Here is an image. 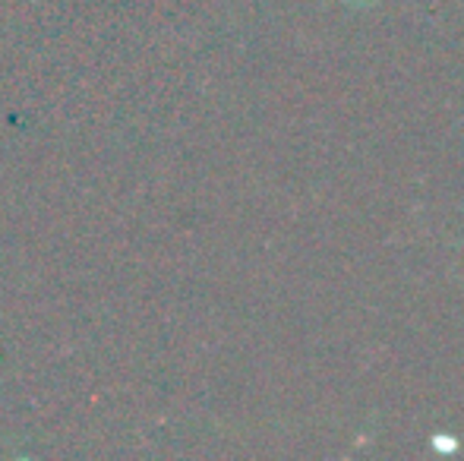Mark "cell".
Returning a JSON list of instances; mask_svg holds the SVG:
<instances>
[{
  "label": "cell",
  "mask_w": 464,
  "mask_h": 461,
  "mask_svg": "<svg viewBox=\"0 0 464 461\" xmlns=\"http://www.w3.org/2000/svg\"><path fill=\"white\" fill-rule=\"evenodd\" d=\"M433 449L442 452V456H452V452H459V439L449 437V433H436V437H433Z\"/></svg>",
  "instance_id": "6da1fadb"
}]
</instances>
